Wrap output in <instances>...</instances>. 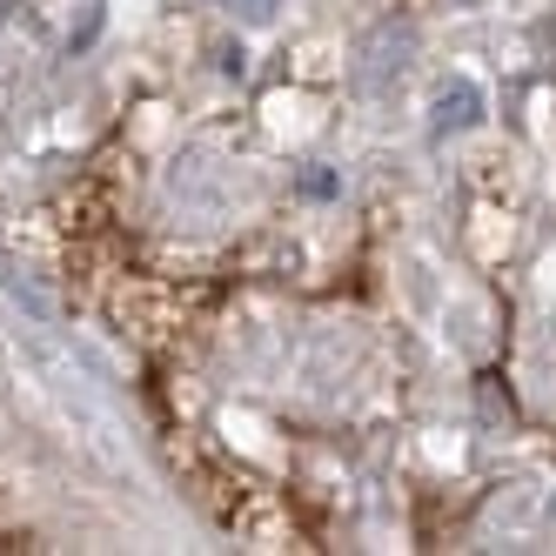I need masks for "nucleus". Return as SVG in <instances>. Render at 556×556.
<instances>
[{"label": "nucleus", "instance_id": "obj_2", "mask_svg": "<svg viewBox=\"0 0 556 556\" xmlns=\"http://www.w3.org/2000/svg\"><path fill=\"white\" fill-rule=\"evenodd\" d=\"M228 8H242L249 21H268V14H275V0H228Z\"/></svg>", "mask_w": 556, "mask_h": 556}, {"label": "nucleus", "instance_id": "obj_1", "mask_svg": "<svg viewBox=\"0 0 556 556\" xmlns=\"http://www.w3.org/2000/svg\"><path fill=\"white\" fill-rule=\"evenodd\" d=\"M476 122H483V94L476 88H456L435 101V128H476Z\"/></svg>", "mask_w": 556, "mask_h": 556}, {"label": "nucleus", "instance_id": "obj_3", "mask_svg": "<svg viewBox=\"0 0 556 556\" xmlns=\"http://www.w3.org/2000/svg\"><path fill=\"white\" fill-rule=\"evenodd\" d=\"M8 8H14V0H0V21H8Z\"/></svg>", "mask_w": 556, "mask_h": 556}]
</instances>
